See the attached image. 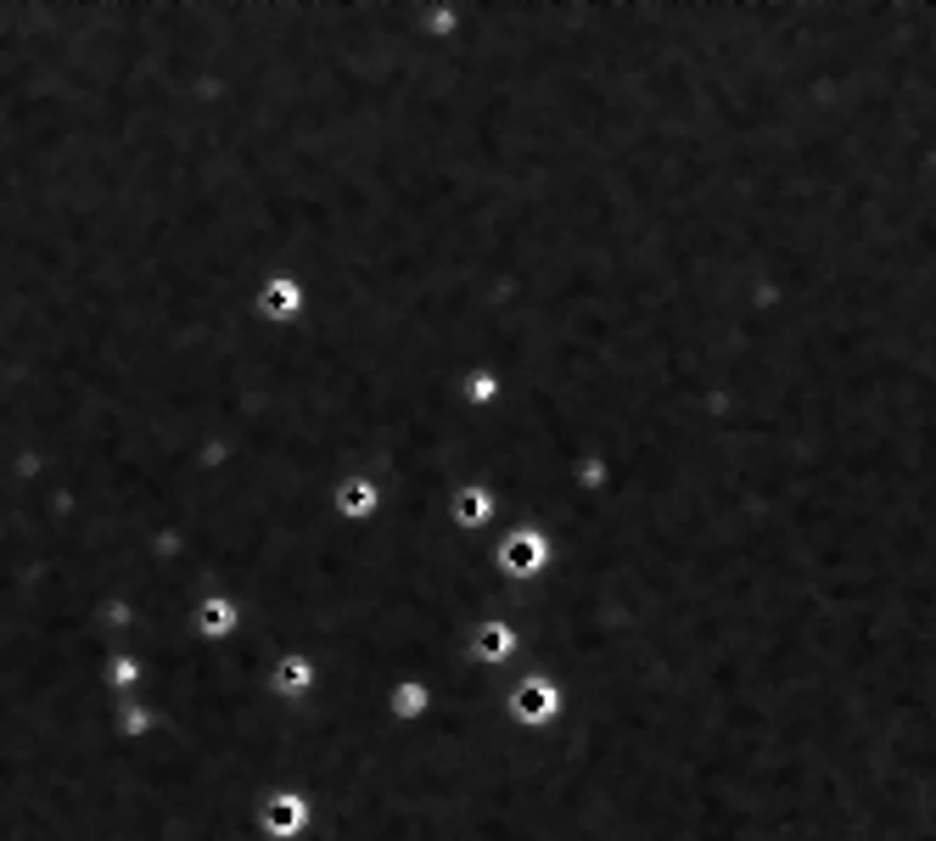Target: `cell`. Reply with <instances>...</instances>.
<instances>
[{
    "mask_svg": "<svg viewBox=\"0 0 936 841\" xmlns=\"http://www.w3.org/2000/svg\"><path fill=\"white\" fill-rule=\"evenodd\" d=\"M561 713V685L550 673H527L522 685L511 690V718L516 724H550Z\"/></svg>",
    "mask_w": 936,
    "mask_h": 841,
    "instance_id": "obj_4",
    "label": "cell"
},
{
    "mask_svg": "<svg viewBox=\"0 0 936 841\" xmlns=\"http://www.w3.org/2000/svg\"><path fill=\"white\" fill-rule=\"evenodd\" d=\"M236 600H225V595H208L197 606V634H208V640H225L230 628H236Z\"/></svg>",
    "mask_w": 936,
    "mask_h": 841,
    "instance_id": "obj_8",
    "label": "cell"
},
{
    "mask_svg": "<svg viewBox=\"0 0 936 841\" xmlns=\"http://www.w3.org/2000/svg\"><path fill=\"white\" fill-rule=\"evenodd\" d=\"M303 825H309V802H303V797L264 802V830H270V836H298Z\"/></svg>",
    "mask_w": 936,
    "mask_h": 841,
    "instance_id": "obj_7",
    "label": "cell"
},
{
    "mask_svg": "<svg viewBox=\"0 0 936 841\" xmlns=\"http://www.w3.org/2000/svg\"><path fill=\"white\" fill-rule=\"evenodd\" d=\"M275 685H281L286 696L309 690L314 685V662H309V656H281V662H275Z\"/></svg>",
    "mask_w": 936,
    "mask_h": 841,
    "instance_id": "obj_10",
    "label": "cell"
},
{
    "mask_svg": "<svg viewBox=\"0 0 936 841\" xmlns=\"http://www.w3.org/2000/svg\"><path fill=\"white\" fill-rule=\"evenodd\" d=\"M494 516H499V494L483 483V477H460V483L449 488V522H454L460 533L483 539Z\"/></svg>",
    "mask_w": 936,
    "mask_h": 841,
    "instance_id": "obj_2",
    "label": "cell"
},
{
    "mask_svg": "<svg viewBox=\"0 0 936 841\" xmlns=\"http://www.w3.org/2000/svg\"><path fill=\"white\" fill-rule=\"evenodd\" d=\"M303 309H309V286H303L298 275H292V270L264 275V286H258V314H264V320L286 326V320H298Z\"/></svg>",
    "mask_w": 936,
    "mask_h": 841,
    "instance_id": "obj_3",
    "label": "cell"
},
{
    "mask_svg": "<svg viewBox=\"0 0 936 841\" xmlns=\"http://www.w3.org/2000/svg\"><path fill=\"white\" fill-rule=\"evenodd\" d=\"M555 567V539L539 528V522H516L505 539L494 544V572L505 584H539L544 572Z\"/></svg>",
    "mask_w": 936,
    "mask_h": 841,
    "instance_id": "obj_1",
    "label": "cell"
},
{
    "mask_svg": "<svg viewBox=\"0 0 936 841\" xmlns=\"http://www.w3.org/2000/svg\"><path fill=\"white\" fill-rule=\"evenodd\" d=\"M331 505H337V516L342 522H376L382 516V505H387V494H382V483L376 477H342L337 488H331Z\"/></svg>",
    "mask_w": 936,
    "mask_h": 841,
    "instance_id": "obj_5",
    "label": "cell"
},
{
    "mask_svg": "<svg viewBox=\"0 0 936 841\" xmlns=\"http://www.w3.org/2000/svg\"><path fill=\"white\" fill-rule=\"evenodd\" d=\"M516 645H522V628L505 623V617H483L471 628V662L477 668H499L505 656H516Z\"/></svg>",
    "mask_w": 936,
    "mask_h": 841,
    "instance_id": "obj_6",
    "label": "cell"
},
{
    "mask_svg": "<svg viewBox=\"0 0 936 841\" xmlns=\"http://www.w3.org/2000/svg\"><path fill=\"white\" fill-rule=\"evenodd\" d=\"M421 73H426V23H421ZM426 107H432V85H426ZM432 141H438V118H432ZM438 180H443V157H438ZM443 214H449V197H443ZM449 253H454V230H449ZM454 286H460V264H454ZM460 314H466V298H460ZM466 331H471V320H466ZM477 343H488V337H477Z\"/></svg>",
    "mask_w": 936,
    "mask_h": 841,
    "instance_id": "obj_11",
    "label": "cell"
},
{
    "mask_svg": "<svg viewBox=\"0 0 936 841\" xmlns=\"http://www.w3.org/2000/svg\"><path fill=\"white\" fill-rule=\"evenodd\" d=\"M432 707V685L426 679H398V690H393V713H398V724H415V718Z\"/></svg>",
    "mask_w": 936,
    "mask_h": 841,
    "instance_id": "obj_9",
    "label": "cell"
}]
</instances>
